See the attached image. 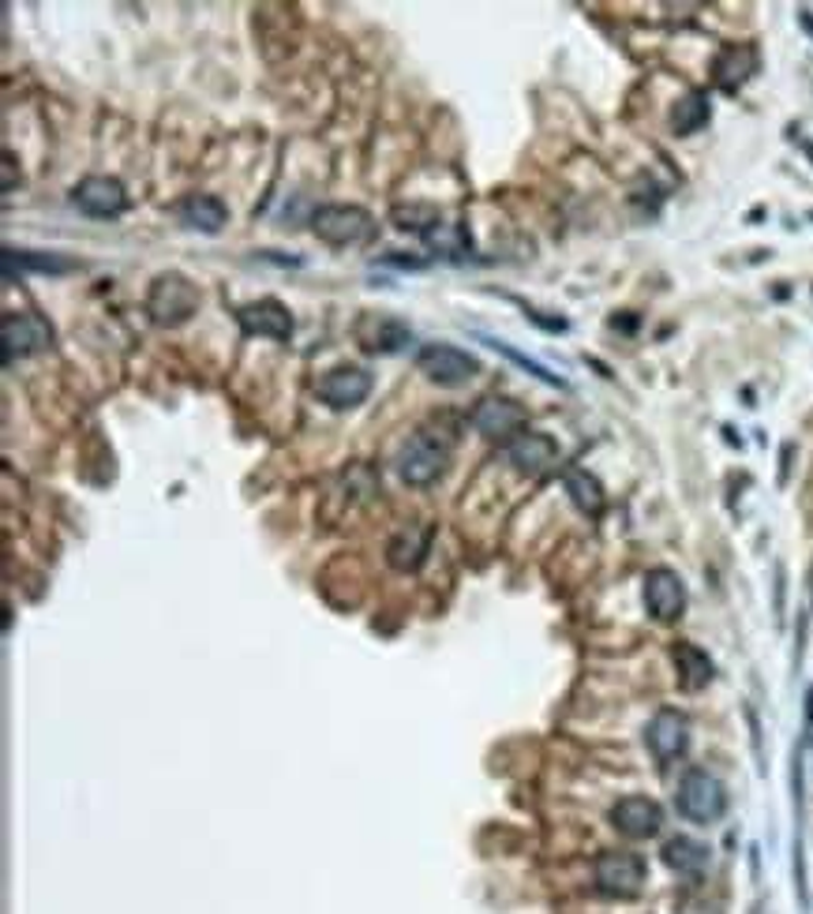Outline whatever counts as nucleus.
Returning <instances> with one entry per match:
<instances>
[{"instance_id": "nucleus-1", "label": "nucleus", "mask_w": 813, "mask_h": 914, "mask_svg": "<svg viewBox=\"0 0 813 914\" xmlns=\"http://www.w3.org/2000/svg\"><path fill=\"white\" fill-rule=\"evenodd\" d=\"M311 233L330 248H360L375 236V218L364 207H349V202H330L311 214Z\"/></svg>"}, {"instance_id": "nucleus-2", "label": "nucleus", "mask_w": 813, "mask_h": 914, "mask_svg": "<svg viewBox=\"0 0 813 914\" xmlns=\"http://www.w3.org/2000/svg\"><path fill=\"white\" fill-rule=\"evenodd\" d=\"M199 308V289L188 282L184 274L169 270V274H158L155 285L147 293V316L155 319L158 326H181L196 316Z\"/></svg>"}, {"instance_id": "nucleus-3", "label": "nucleus", "mask_w": 813, "mask_h": 914, "mask_svg": "<svg viewBox=\"0 0 813 914\" xmlns=\"http://www.w3.org/2000/svg\"><path fill=\"white\" fill-rule=\"evenodd\" d=\"M446 465H451V446L439 443L431 431L409 435V443L397 450V477H402L409 487L435 484V480L446 472Z\"/></svg>"}, {"instance_id": "nucleus-4", "label": "nucleus", "mask_w": 813, "mask_h": 914, "mask_svg": "<svg viewBox=\"0 0 813 914\" xmlns=\"http://www.w3.org/2000/svg\"><path fill=\"white\" fill-rule=\"evenodd\" d=\"M675 799H679V814L686 820H698V825H713V820L727 814L724 783H719L713 773H705V768H690V773L682 776Z\"/></svg>"}, {"instance_id": "nucleus-5", "label": "nucleus", "mask_w": 813, "mask_h": 914, "mask_svg": "<svg viewBox=\"0 0 813 914\" xmlns=\"http://www.w3.org/2000/svg\"><path fill=\"white\" fill-rule=\"evenodd\" d=\"M417 368L431 379L435 386H465L480 375V360L472 353L457 349L446 342H431L417 353Z\"/></svg>"}, {"instance_id": "nucleus-6", "label": "nucleus", "mask_w": 813, "mask_h": 914, "mask_svg": "<svg viewBox=\"0 0 813 914\" xmlns=\"http://www.w3.org/2000/svg\"><path fill=\"white\" fill-rule=\"evenodd\" d=\"M596 888L615 900H633L645 888V859L633 851H604L596 859Z\"/></svg>"}, {"instance_id": "nucleus-7", "label": "nucleus", "mask_w": 813, "mask_h": 914, "mask_svg": "<svg viewBox=\"0 0 813 914\" xmlns=\"http://www.w3.org/2000/svg\"><path fill=\"white\" fill-rule=\"evenodd\" d=\"M0 337H4V360L15 363L23 357H34V353L49 349L53 345V326L46 323L34 311H12L0 323Z\"/></svg>"}, {"instance_id": "nucleus-8", "label": "nucleus", "mask_w": 813, "mask_h": 914, "mask_svg": "<svg viewBox=\"0 0 813 914\" xmlns=\"http://www.w3.org/2000/svg\"><path fill=\"white\" fill-rule=\"evenodd\" d=\"M72 202L90 218H121L124 210H128V188H124L116 176L95 173V176H83V181L75 184Z\"/></svg>"}, {"instance_id": "nucleus-9", "label": "nucleus", "mask_w": 813, "mask_h": 914, "mask_svg": "<svg viewBox=\"0 0 813 914\" xmlns=\"http://www.w3.org/2000/svg\"><path fill=\"white\" fill-rule=\"evenodd\" d=\"M371 394V371L357 363H337L316 383V397L327 402L330 409H357L364 397Z\"/></svg>"}, {"instance_id": "nucleus-10", "label": "nucleus", "mask_w": 813, "mask_h": 914, "mask_svg": "<svg viewBox=\"0 0 813 914\" xmlns=\"http://www.w3.org/2000/svg\"><path fill=\"white\" fill-rule=\"evenodd\" d=\"M645 742H649V753L660 761V765H672V761H679L686 746H690V719H686L679 708H660L645 727Z\"/></svg>"}, {"instance_id": "nucleus-11", "label": "nucleus", "mask_w": 813, "mask_h": 914, "mask_svg": "<svg viewBox=\"0 0 813 914\" xmlns=\"http://www.w3.org/2000/svg\"><path fill=\"white\" fill-rule=\"evenodd\" d=\"M353 337H357V345L364 353H397L402 345H409L412 330L405 319L397 316H386V311H368V316L357 319V326H353Z\"/></svg>"}, {"instance_id": "nucleus-12", "label": "nucleus", "mask_w": 813, "mask_h": 914, "mask_svg": "<svg viewBox=\"0 0 813 914\" xmlns=\"http://www.w3.org/2000/svg\"><path fill=\"white\" fill-rule=\"evenodd\" d=\"M469 424L480 431L484 439H506L525 431V409L510 397H480L477 409L469 412Z\"/></svg>"}, {"instance_id": "nucleus-13", "label": "nucleus", "mask_w": 813, "mask_h": 914, "mask_svg": "<svg viewBox=\"0 0 813 914\" xmlns=\"http://www.w3.org/2000/svg\"><path fill=\"white\" fill-rule=\"evenodd\" d=\"M236 323L251 337H274V342H290L293 337V316L282 300L267 296V300H251L236 308Z\"/></svg>"}, {"instance_id": "nucleus-14", "label": "nucleus", "mask_w": 813, "mask_h": 914, "mask_svg": "<svg viewBox=\"0 0 813 914\" xmlns=\"http://www.w3.org/2000/svg\"><path fill=\"white\" fill-rule=\"evenodd\" d=\"M612 825L626 840H652L664 828V810L645 794H630V799H618L612 806Z\"/></svg>"}, {"instance_id": "nucleus-15", "label": "nucleus", "mask_w": 813, "mask_h": 914, "mask_svg": "<svg viewBox=\"0 0 813 914\" xmlns=\"http://www.w3.org/2000/svg\"><path fill=\"white\" fill-rule=\"evenodd\" d=\"M506 457H510V465L521 472V477H544V472L558 461V446L552 435H544V431L525 428L521 435H514L510 443H506Z\"/></svg>"}, {"instance_id": "nucleus-16", "label": "nucleus", "mask_w": 813, "mask_h": 914, "mask_svg": "<svg viewBox=\"0 0 813 914\" xmlns=\"http://www.w3.org/2000/svg\"><path fill=\"white\" fill-rule=\"evenodd\" d=\"M645 607L656 622H675L686 612V585L675 570L656 566L645 578Z\"/></svg>"}, {"instance_id": "nucleus-17", "label": "nucleus", "mask_w": 813, "mask_h": 914, "mask_svg": "<svg viewBox=\"0 0 813 914\" xmlns=\"http://www.w3.org/2000/svg\"><path fill=\"white\" fill-rule=\"evenodd\" d=\"M716 83L724 90H739L742 83L757 72V49L753 46H724V53L716 57Z\"/></svg>"}, {"instance_id": "nucleus-18", "label": "nucleus", "mask_w": 813, "mask_h": 914, "mask_svg": "<svg viewBox=\"0 0 813 914\" xmlns=\"http://www.w3.org/2000/svg\"><path fill=\"white\" fill-rule=\"evenodd\" d=\"M675 671H679V685L686 693H698L713 682L716 667H713V659H709V653H701L698 645L682 641V645H675Z\"/></svg>"}, {"instance_id": "nucleus-19", "label": "nucleus", "mask_w": 813, "mask_h": 914, "mask_svg": "<svg viewBox=\"0 0 813 914\" xmlns=\"http://www.w3.org/2000/svg\"><path fill=\"white\" fill-rule=\"evenodd\" d=\"M15 267L34 270V274H72L79 270L75 259H64L57 251H27V248H4V274H15Z\"/></svg>"}, {"instance_id": "nucleus-20", "label": "nucleus", "mask_w": 813, "mask_h": 914, "mask_svg": "<svg viewBox=\"0 0 813 914\" xmlns=\"http://www.w3.org/2000/svg\"><path fill=\"white\" fill-rule=\"evenodd\" d=\"M428 544H431V529H417V524H409V529H402L391 540V547H386V558H391V566H394V570H402V573L420 570L423 555H428Z\"/></svg>"}, {"instance_id": "nucleus-21", "label": "nucleus", "mask_w": 813, "mask_h": 914, "mask_svg": "<svg viewBox=\"0 0 813 914\" xmlns=\"http://www.w3.org/2000/svg\"><path fill=\"white\" fill-rule=\"evenodd\" d=\"M181 222L199 233H222L229 222V210L218 196H188L181 202Z\"/></svg>"}, {"instance_id": "nucleus-22", "label": "nucleus", "mask_w": 813, "mask_h": 914, "mask_svg": "<svg viewBox=\"0 0 813 914\" xmlns=\"http://www.w3.org/2000/svg\"><path fill=\"white\" fill-rule=\"evenodd\" d=\"M664 862L667 869H675L679 877H701L709 866V848L690 836H675V840L664 843Z\"/></svg>"}, {"instance_id": "nucleus-23", "label": "nucleus", "mask_w": 813, "mask_h": 914, "mask_svg": "<svg viewBox=\"0 0 813 914\" xmlns=\"http://www.w3.org/2000/svg\"><path fill=\"white\" fill-rule=\"evenodd\" d=\"M563 487H566V495H570V503L578 506L581 514H589V518H596V514L604 510V487H600V480L592 477V472L566 469Z\"/></svg>"}, {"instance_id": "nucleus-24", "label": "nucleus", "mask_w": 813, "mask_h": 914, "mask_svg": "<svg viewBox=\"0 0 813 914\" xmlns=\"http://www.w3.org/2000/svg\"><path fill=\"white\" fill-rule=\"evenodd\" d=\"M709 124V98L701 90H690L686 98L675 101L672 109V132L675 135H693Z\"/></svg>"}, {"instance_id": "nucleus-25", "label": "nucleus", "mask_w": 813, "mask_h": 914, "mask_svg": "<svg viewBox=\"0 0 813 914\" xmlns=\"http://www.w3.org/2000/svg\"><path fill=\"white\" fill-rule=\"evenodd\" d=\"M423 240H428L439 256H451V259H457L465 248H469V236H465L461 225H431L428 233H423Z\"/></svg>"}, {"instance_id": "nucleus-26", "label": "nucleus", "mask_w": 813, "mask_h": 914, "mask_svg": "<svg viewBox=\"0 0 813 914\" xmlns=\"http://www.w3.org/2000/svg\"><path fill=\"white\" fill-rule=\"evenodd\" d=\"M484 342H488V345H491V349H495V353H503V357H510L514 363H518V368H525V371H529V375H537L540 383H547V386H566L563 379H558V375H552V371L544 368V363H540V360H532V357H525V353H518V349H514V345L498 342V337H484Z\"/></svg>"}, {"instance_id": "nucleus-27", "label": "nucleus", "mask_w": 813, "mask_h": 914, "mask_svg": "<svg viewBox=\"0 0 813 914\" xmlns=\"http://www.w3.org/2000/svg\"><path fill=\"white\" fill-rule=\"evenodd\" d=\"M412 218H417V207H412V210H394V222H402L397 228H409ZM423 218H428V222H423L428 228H431V225H439V222H435V210H428V214H423ZM423 225L417 228V233H423Z\"/></svg>"}, {"instance_id": "nucleus-28", "label": "nucleus", "mask_w": 813, "mask_h": 914, "mask_svg": "<svg viewBox=\"0 0 813 914\" xmlns=\"http://www.w3.org/2000/svg\"><path fill=\"white\" fill-rule=\"evenodd\" d=\"M802 27L813 34V12H802Z\"/></svg>"}, {"instance_id": "nucleus-29", "label": "nucleus", "mask_w": 813, "mask_h": 914, "mask_svg": "<svg viewBox=\"0 0 813 914\" xmlns=\"http://www.w3.org/2000/svg\"><path fill=\"white\" fill-rule=\"evenodd\" d=\"M806 705H810V708H806V724H813V690H810V697H806Z\"/></svg>"}, {"instance_id": "nucleus-30", "label": "nucleus", "mask_w": 813, "mask_h": 914, "mask_svg": "<svg viewBox=\"0 0 813 914\" xmlns=\"http://www.w3.org/2000/svg\"><path fill=\"white\" fill-rule=\"evenodd\" d=\"M810 218H813V214H810Z\"/></svg>"}]
</instances>
